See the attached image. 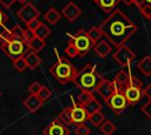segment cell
Returning <instances> with one entry per match:
<instances>
[{
	"label": "cell",
	"mask_w": 151,
	"mask_h": 135,
	"mask_svg": "<svg viewBox=\"0 0 151 135\" xmlns=\"http://www.w3.org/2000/svg\"><path fill=\"white\" fill-rule=\"evenodd\" d=\"M99 28L104 36L113 43L117 48L125 45V42L137 32V26L132 22L120 9L112 12L100 25Z\"/></svg>",
	"instance_id": "cell-1"
},
{
	"label": "cell",
	"mask_w": 151,
	"mask_h": 135,
	"mask_svg": "<svg viewBox=\"0 0 151 135\" xmlns=\"http://www.w3.org/2000/svg\"><path fill=\"white\" fill-rule=\"evenodd\" d=\"M103 79L104 77L98 73L97 67L91 63H87L80 70H78V75L74 80V83L80 90L93 93L97 90Z\"/></svg>",
	"instance_id": "cell-2"
},
{
	"label": "cell",
	"mask_w": 151,
	"mask_h": 135,
	"mask_svg": "<svg viewBox=\"0 0 151 135\" xmlns=\"http://www.w3.org/2000/svg\"><path fill=\"white\" fill-rule=\"evenodd\" d=\"M57 62L52 65V67L50 68V73L51 75L61 85L68 83V82H74L77 75H78V70L74 67V65L68 61L65 58H61L57 54Z\"/></svg>",
	"instance_id": "cell-3"
},
{
	"label": "cell",
	"mask_w": 151,
	"mask_h": 135,
	"mask_svg": "<svg viewBox=\"0 0 151 135\" xmlns=\"http://www.w3.org/2000/svg\"><path fill=\"white\" fill-rule=\"evenodd\" d=\"M120 90L124 94V96H125L129 106H134L144 96L143 82L137 76H133V75H131L130 82L126 86H124Z\"/></svg>",
	"instance_id": "cell-4"
},
{
	"label": "cell",
	"mask_w": 151,
	"mask_h": 135,
	"mask_svg": "<svg viewBox=\"0 0 151 135\" xmlns=\"http://www.w3.org/2000/svg\"><path fill=\"white\" fill-rule=\"evenodd\" d=\"M68 36H70L68 43H71L78 50L79 56H85L91 49H93L96 45L87 35V32L84 29H79L73 34H68Z\"/></svg>",
	"instance_id": "cell-5"
},
{
	"label": "cell",
	"mask_w": 151,
	"mask_h": 135,
	"mask_svg": "<svg viewBox=\"0 0 151 135\" xmlns=\"http://www.w3.org/2000/svg\"><path fill=\"white\" fill-rule=\"evenodd\" d=\"M28 49H29L28 43L25 42L24 40L11 39V40L1 42V50L12 60L22 58Z\"/></svg>",
	"instance_id": "cell-6"
},
{
	"label": "cell",
	"mask_w": 151,
	"mask_h": 135,
	"mask_svg": "<svg viewBox=\"0 0 151 135\" xmlns=\"http://www.w3.org/2000/svg\"><path fill=\"white\" fill-rule=\"evenodd\" d=\"M105 102L107 103V106L110 107V109L114 114H117V115L122 114L126 109V107L129 106V103H127L124 94L119 89H116V92L111 95V97L109 100H106Z\"/></svg>",
	"instance_id": "cell-7"
},
{
	"label": "cell",
	"mask_w": 151,
	"mask_h": 135,
	"mask_svg": "<svg viewBox=\"0 0 151 135\" xmlns=\"http://www.w3.org/2000/svg\"><path fill=\"white\" fill-rule=\"evenodd\" d=\"M113 60L122 67H127L136 58V54L132 49H130L126 45H123L116 49V52L112 55Z\"/></svg>",
	"instance_id": "cell-8"
},
{
	"label": "cell",
	"mask_w": 151,
	"mask_h": 135,
	"mask_svg": "<svg viewBox=\"0 0 151 135\" xmlns=\"http://www.w3.org/2000/svg\"><path fill=\"white\" fill-rule=\"evenodd\" d=\"M71 119H72V124H83L86 121H88V114L85 110V107L79 104L77 101L72 102L71 106Z\"/></svg>",
	"instance_id": "cell-9"
},
{
	"label": "cell",
	"mask_w": 151,
	"mask_h": 135,
	"mask_svg": "<svg viewBox=\"0 0 151 135\" xmlns=\"http://www.w3.org/2000/svg\"><path fill=\"white\" fill-rule=\"evenodd\" d=\"M70 129L68 126L63 123L59 119H54L51 121L47 127L42 130V135H68Z\"/></svg>",
	"instance_id": "cell-10"
},
{
	"label": "cell",
	"mask_w": 151,
	"mask_h": 135,
	"mask_svg": "<svg viewBox=\"0 0 151 135\" xmlns=\"http://www.w3.org/2000/svg\"><path fill=\"white\" fill-rule=\"evenodd\" d=\"M39 15H40L39 11L34 7L33 4H29V2L25 4V5L18 11V16H19V19H20L25 25H27L28 22H31V21L34 20V19H38Z\"/></svg>",
	"instance_id": "cell-11"
},
{
	"label": "cell",
	"mask_w": 151,
	"mask_h": 135,
	"mask_svg": "<svg viewBox=\"0 0 151 135\" xmlns=\"http://www.w3.org/2000/svg\"><path fill=\"white\" fill-rule=\"evenodd\" d=\"M116 89L117 88H116L113 81H110L107 79H103V81L100 82V85L98 86L96 92L106 101V100H109L111 97V95L116 92Z\"/></svg>",
	"instance_id": "cell-12"
},
{
	"label": "cell",
	"mask_w": 151,
	"mask_h": 135,
	"mask_svg": "<svg viewBox=\"0 0 151 135\" xmlns=\"http://www.w3.org/2000/svg\"><path fill=\"white\" fill-rule=\"evenodd\" d=\"M80 13H81V9L79 8V6L76 4V2H73V1H70L68 4H66L64 7H63V9H61V15L64 16V18H66L68 21H74L79 15H80Z\"/></svg>",
	"instance_id": "cell-13"
},
{
	"label": "cell",
	"mask_w": 151,
	"mask_h": 135,
	"mask_svg": "<svg viewBox=\"0 0 151 135\" xmlns=\"http://www.w3.org/2000/svg\"><path fill=\"white\" fill-rule=\"evenodd\" d=\"M24 106H25V108L29 112V113H34V112H37L41 106H42V101L37 96V95H28L25 100H24Z\"/></svg>",
	"instance_id": "cell-14"
},
{
	"label": "cell",
	"mask_w": 151,
	"mask_h": 135,
	"mask_svg": "<svg viewBox=\"0 0 151 135\" xmlns=\"http://www.w3.org/2000/svg\"><path fill=\"white\" fill-rule=\"evenodd\" d=\"M131 75L132 74L129 70H126V69H122L120 72H118L117 75H116V77H114V80H113V83H114L116 88L120 90L124 86H126L130 82Z\"/></svg>",
	"instance_id": "cell-15"
},
{
	"label": "cell",
	"mask_w": 151,
	"mask_h": 135,
	"mask_svg": "<svg viewBox=\"0 0 151 135\" xmlns=\"http://www.w3.org/2000/svg\"><path fill=\"white\" fill-rule=\"evenodd\" d=\"M24 59H25V61L27 63V67L31 68V69H35L41 62L40 56L37 54V52H34L32 49H28L26 52V54L24 55Z\"/></svg>",
	"instance_id": "cell-16"
},
{
	"label": "cell",
	"mask_w": 151,
	"mask_h": 135,
	"mask_svg": "<svg viewBox=\"0 0 151 135\" xmlns=\"http://www.w3.org/2000/svg\"><path fill=\"white\" fill-rule=\"evenodd\" d=\"M93 49H94V52H96V54H97L98 56H100V58H106V56L111 53L112 47H111V45H110L107 41H105V40H99V41L94 45Z\"/></svg>",
	"instance_id": "cell-17"
},
{
	"label": "cell",
	"mask_w": 151,
	"mask_h": 135,
	"mask_svg": "<svg viewBox=\"0 0 151 135\" xmlns=\"http://www.w3.org/2000/svg\"><path fill=\"white\" fill-rule=\"evenodd\" d=\"M137 68L145 76H150L151 75V56H144L137 63Z\"/></svg>",
	"instance_id": "cell-18"
},
{
	"label": "cell",
	"mask_w": 151,
	"mask_h": 135,
	"mask_svg": "<svg viewBox=\"0 0 151 135\" xmlns=\"http://www.w3.org/2000/svg\"><path fill=\"white\" fill-rule=\"evenodd\" d=\"M120 0H99L97 4L100 7V9H103L105 13L111 14L112 12L116 11L117 5L119 4Z\"/></svg>",
	"instance_id": "cell-19"
},
{
	"label": "cell",
	"mask_w": 151,
	"mask_h": 135,
	"mask_svg": "<svg viewBox=\"0 0 151 135\" xmlns=\"http://www.w3.org/2000/svg\"><path fill=\"white\" fill-rule=\"evenodd\" d=\"M61 18V14L53 7H51L44 15V19L50 23V25H55Z\"/></svg>",
	"instance_id": "cell-20"
},
{
	"label": "cell",
	"mask_w": 151,
	"mask_h": 135,
	"mask_svg": "<svg viewBox=\"0 0 151 135\" xmlns=\"http://www.w3.org/2000/svg\"><path fill=\"white\" fill-rule=\"evenodd\" d=\"M84 107H85V110L87 112L88 116L92 115V114H94V113H97V112H100V109H101V104H100V102H99L96 97H93V99H92L88 103H86Z\"/></svg>",
	"instance_id": "cell-21"
},
{
	"label": "cell",
	"mask_w": 151,
	"mask_h": 135,
	"mask_svg": "<svg viewBox=\"0 0 151 135\" xmlns=\"http://www.w3.org/2000/svg\"><path fill=\"white\" fill-rule=\"evenodd\" d=\"M99 129H100V131H101L104 135H112V134L116 131L117 127H116V124H114L113 122H111L110 120H105V121L99 126Z\"/></svg>",
	"instance_id": "cell-22"
},
{
	"label": "cell",
	"mask_w": 151,
	"mask_h": 135,
	"mask_svg": "<svg viewBox=\"0 0 151 135\" xmlns=\"http://www.w3.org/2000/svg\"><path fill=\"white\" fill-rule=\"evenodd\" d=\"M34 34H35V36L37 38H39V39H41V40H45L50 34H51V29L45 25V23H40L39 25V27L34 31Z\"/></svg>",
	"instance_id": "cell-23"
},
{
	"label": "cell",
	"mask_w": 151,
	"mask_h": 135,
	"mask_svg": "<svg viewBox=\"0 0 151 135\" xmlns=\"http://www.w3.org/2000/svg\"><path fill=\"white\" fill-rule=\"evenodd\" d=\"M93 97H94V96H93V93L86 92V90H81V92L79 93V95L77 96V102H78L79 104H81V106H85V104L88 103Z\"/></svg>",
	"instance_id": "cell-24"
},
{
	"label": "cell",
	"mask_w": 151,
	"mask_h": 135,
	"mask_svg": "<svg viewBox=\"0 0 151 135\" xmlns=\"http://www.w3.org/2000/svg\"><path fill=\"white\" fill-rule=\"evenodd\" d=\"M45 40H41V39H39V38H34L33 40H31L29 42H28V47H29V49H32V50H34V52H40L44 47H45Z\"/></svg>",
	"instance_id": "cell-25"
},
{
	"label": "cell",
	"mask_w": 151,
	"mask_h": 135,
	"mask_svg": "<svg viewBox=\"0 0 151 135\" xmlns=\"http://www.w3.org/2000/svg\"><path fill=\"white\" fill-rule=\"evenodd\" d=\"M58 119H59L63 123H65L66 126L72 124V119H71V106H70V107H66L65 109H63V112L59 114Z\"/></svg>",
	"instance_id": "cell-26"
},
{
	"label": "cell",
	"mask_w": 151,
	"mask_h": 135,
	"mask_svg": "<svg viewBox=\"0 0 151 135\" xmlns=\"http://www.w3.org/2000/svg\"><path fill=\"white\" fill-rule=\"evenodd\" d=\"M88 121H90L93 126L99 127V126L105 121V115H104L101 112H97V113H94V114H92V115L88 116Z\"/></svg>",
	"instance_id": "cell-27"
},
{
	"label": "cell",
	"mask_w": 151,
	"mask_h": 135,
	"mask_svg": "<svg viewBox=\"0 0 151 135\" xmlns=\"http://www.w3.org/2000/svg\"><path fill=\"white\" fill-rule=\"evenodd\" d=\"M87 35L90 36V39H91L94 43H97V42L101 39L103 33H101V31H100L99 27H91V28L87 31Z\"/></svg>",
	"instance_id": "cell-28"
},
{
	"label": "cell",
	"mask_w": 151,
	"mask_h": 135,
	"mask_svg": "<svg viewBox=\"0 0 151 135\" xmlns=\"http://www.w3.org/2000/svg\"><path fill=\"white\" fill-rule=\"evenodd\" d=\"M24 33L25 29H22L19 25H14V27L11 29L12 39H18V40H24Z\"/></svg>",
	"instance_id": "cell-29"
},
{
	"label": "cell",
	"mask_w": 151,
	"mask_h": 135,
	"mask_svg": "<svg viewBox=\"0 0 151 135\" xmlns=\"http://www.w3.org/2000/svg\"><path fill=\"white\" fill-rule=\"evenodd\" d=\"M13 67H14L18 72H20V73L25 72V69L27 68V63H26V61H25L24 56H22V58H18V59L13 60Z\"/></svg>",
	"instance_id": "cell-30"
},
{
	"label": "cell",
	"mask_w": 151,
	"mask_h": 135,
	"mask_svg": "<svg viewBox=\"0 0 151 135\" xmlns=\"http://www.w3.org/2000/svg\"><path fill=\"white\" fill-rule=\"evenodd\" d=\"M51 95H52V90H51L48 87L42 86V88L40 89V92L38 93L37 96H38L42 102H45V101H47V100L51 97Z\"/></svg>",
	"instance_id": "cell-31"
},
{
	"label": "cell",
	"mask_w": 151,
	"mask_h": 135,
	"mask_svg": "<svg viewBox=\"0 0 151 135\" xmlns=\"http://www.w3.org/2000/svg\"><path fill=\"white\" fill-rule=\"evenodd\" d=\"M12 39V34H11V29H8L5 23L0 25V40L4 42V41H7V40H11Z\"/></svg>",
	"instance_id": "cell-32"
},
{
	"label": "cell",
	"mask_w": 151,
	"mask_h": 135,
	"mask_svg": "<svg viewBox=\"0 0 151 135\" xmlns=\"http://www.w3.org/2000/svg\"><path fill=\"white\" fill-rule=\"evenodd\" d=\"M90 133H91V129L85 123L76 126V135H90Z\"/></svg>",
	"instance_id": "cell-33"
},
{
	"label": "cell",
	"mask_w": 151,
	"mask_h": 135,
	"mask_svg": "<svg viewBox=\"0 0 151 135\" xmlns=\"http://www.w3.org/2000/svg\"><path fill=\"white\" fill-rule=\"evenodd\" d=\"M42 88V86L38 82V81H34L32 82L29 86H28V92L31 95H38V93L40 92V89Z\"/></svg>",
	"instance_id": "cell-34"
},
{
	"label": "cell",
	"mask_w": 151,
	"mask_h": 135,
	"mask_svg": "<svg viewBox=\"0 0 151 135\" xmlns=\"http://www.w3.org/2000/svg\"><path fill=\"white\" fill-rule=\"evenodd\" d=\"M139 12H140V14H142L145 19H147V20L151 21V5L145 4L144 6H142V7L139 8Z\"/></svg>",
	"instance_id": "cell-35"
},
{
	"label": "cell",
	"mask_w": 151,
	"mask_h": 135,
	"mask_svg": "<svg viewBox=\"0 0 151 135\" xmlns=\"http://www.w3.org/2000/svg\"><path fill=\"white\" fill-rule=\"evenodd\" d=\"M65 53H66V55H67L68 58H76V56H78V50H77L71 43H68V45L66 46Z\"/></svg>",
	"instance_id": "cell-36"
},
{
	"label": "cell",
	"mask_w": 151,
	"mask_h": 135,
	"mask_svg": "<svg viewBox=\"0 0 151 135\" xmlns=\"http://www.w3.org/2000/svg\"><path fill=\"white\" fill-rule=\"evenodd\" d=\"M35 38V34H34V32L33 31H31L29 28H26L25 29V33H24V41L25 42H29L31 40H33Z\"/></svg>",
	"instance_id": "cell-37"
},
{
	"label": "cell",
	"mask_w": 151,
	"mask_h": 135,
	"mask_svg": "<svg viewBox=\"0 0 151 135\" xmlns=\"http://www.w3.org/2000/svg\"><path fill=\"white\" fill-rule=\"evenodd\" d=\"M142 112L147 116V119L151 121V100H149L143 107H142Z\"/></svg>",
	"instance_id": "cell-38"
},
{
	"label": "cell",
	"mask_w": 151,
	"mask_h": 135,
	"mask_svg": "<svg viewBox=\"0 0 151 135\" xmlns=\"http://www.w3.org/2000/svg\"><path fill=\"white\" fill-rule=\"evenodd\" d=\"M40 23H41V21H40V20H39V18H38V19H34V20H32L31 22H28L26 26H27V28H29L31 31H33V32H34V31L39 27V25H40Z\"/></svg>",
	"instance_id": "cell-39"
},
{
	"label": "cell",
	"mask_w": 151,
	"mask_h": 135,
	"mask_svg": "<svg viewBox=\"0 0 151 135\" xmlns=\"http://www.w3.org/2000/svg\"><path fill=\"white\" fill-rule=\"evenodd\" d=\"M144 96H146L149 100H151V82L144 88Z\"/></svg>",
	"instance_id": "cell-40"
},
{
	"label": "cell",
	"mask_w": 151,
	"mask_h": 135,
	"mask_svg": "<svg viewBox=\"0 0 151 135\" xmlns=\"http://www.w3.org/2000/svg\"><path fill=\"white\" fill-rule=\"evenodd\" d=\"M15 1H17V0H0V4H1L2 6H5L6 8H9Z\"/></svg>",
	"instance_id": "cell-41"
},
{
	"label": "cell",
	"mask_w": 151,
	"mask_h": 135,
	"mask_svg": "<svg viewBox=\"0 0 151 135\" xmlns=\"http://www.w3.org/2000/svg\"><path fill=\"white\" fill-rule=\"evenodd\" d=\"M7 20V16H6V14L4 13V11L0 8V25H2V23H5V21Z\"/></svg>",
	"instance_id": "cell-42"
},
{
	"label": "cell",
	"mask_w": 151,
	"mask_h": 135,
	"mask_svg": "<svg viewBox=\"0 0 151 135\" xmlns=\"http://www.w3.org/2000/svg\"><path fill=\"white\" fill-rule=\"evenodd\" d=\"M120 1H123L126 6H130V5H132V2H133V0H120Z\"/></svg>",
	"instance_id": "cell-43"
},
{
	"label": "cell",
	"mask_w": 151,
	"mask_h": 135,
	"mask_svg": "<svg viewBox=\"0 0 151 135\" xmlns=\"http://www.w3.org/2000/svg\"><path fill=\"white\" fill-rule=\"evenodd\" d=\"M17 1H19V2H21V4H24V5H25V4H27V1H28V0H17Z\"/></svg>",
	"instance_id": "cell-44"
},
{
	"label": "cell",
	"mask_w": 151,
	"mask_h": 135,
	"mask_svg": "<svg viewBox=\"0 0 151 135\" xmlns=\"http://www.w3.org/2000/svg\"><path fill=\"white\" fill-rule=\"evenodd\" d=\"M145 1H146L147 5H151V0H145Z\"/></svg>",
	"instance_id": "cell-45"
},
{
	"label": "cell",
	"mask_w": 151,
	"mask_h": 135,
	"mask_svg": "<svg viewBox=\"0 0 151 135\" xmlns=\"http://www.w3.org/2000/svg\"><path fill=\"white\" fill-rule=\"evenodd\" d=\"M93 1H94V2H98V1H99V0H93Z\"/></svg>",
	"instance_id": "cell-46"
},
{
	"label": "cell",
	"mask_w": 151,
	"mask_h": 135,
	"mask_svg": "<svg viewBox=\"0 0 151 135\" xmlns=\"http://www.w3.org/2000/svg\"><path fill=\"white\" fill-rule=\"evenodd\" d=\"M0 96H1V92H0Z\"/></svg>",
	"instance_id": "cell-47"
}]
</instances>
